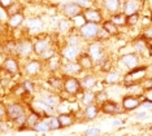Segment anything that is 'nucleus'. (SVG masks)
Segmentation results:
<instances>
[{
  "label": "nucleus",
  "instance_id": "1",
  "mask_svg": "<svg viewBox=\"0 0 152 136\" xmlns=\"http://www.w3.org/2000/svg\"><path fill=\"white\" fill-rule=\"evenodd\" d=\"M44 62L38 57H31L27 60L21 61V73L23 78H30V79H35L39 75H42V73L44 71Z\"/></svg>",
  "mask_w": 152,
  "mask_h": 136
},
{
  "label": "nucleus",
  "instance_id": "2",
  "mask_svg": "<svg viewBox=\"0 0 152 136\" xmlns=\"http://www.w3.org/2000/svg\"><path fill=\"white\" fill-rule=\"evenodd\" d=\"M148 76V65H139L137 68L127 70L124 73L122 78V87L125 88L127 86L131 84H139Z\"/></svg>",
  "mask_w": 152,
  "mask_h": 136
},
{
  "label": "nucleus",
  "instance_id": "3",
  "mask_svg": "<svg viewBox=\"0 0 152 136\" xmlns=\"http://www.w3.org/2000/svg\"><path fill=\"white\" fill-rule=\"evenodd\" d=\"M16 57L21 61L27 60V58L34 57V44L33 36L25 34L23 36H20L16 39Z\"/></svg>",
  "mask_w": 152,
  "mask_h": 136
},
{
  "label": "nucleus",
  "instance_id": "4",
  "mask_svg": "<svg viewBox=\"0 0 152 136\" xmlns=\"http://www.w3.org/2000/svg\"><path fill=\"white\" fill-rule=\"evenodd\" d=\"M33 44H34V56L38 58L46 51H48L50 48L56 45L55 44L53 35L52 34H48V33H42V34H39V35L33 36Z\"/></svg>",
  "mask_w": 152,
  "mask_h": 136
},
{
  "label": "nucleus",
  "instance_id": "5",
  "mask_svg": "<svg viewBox=\"0 0 152 136\" xmlns=\"http://www.w3.org/2000/svg\"><path fill=\"white\" fill-rule=\"evenodd\" d=\"M139 65H142V56H139L133 51L122 53L116 61V68L122 73L131 70V69L137 68V66H139Z\"/></svg>",
  "mask_w": 152,
  "mask_h": 136
},
{
  "label": "nucleus",
  "instance_id": "6",
  "mask_svg": "<svg viewBox=\"0 0 152 136\" xmlns=\"http://www.w3.org/2000/svg\"><path fill=\"white\" fill-rule=\"evenodd\" d=\"M29 103H25L22 100H16V101H9V103L5 104V119L8 121H16L17 118L26 116L27 110H29V106H27Z\"/></svg>",
  "mask_w": 152,
  "mask_h": 136
},
{
  "label": "nucleus",
  "instance_id": "7",
  "mask_svg": "<svg viewBox=\"0 0 152 136\" xmlns=\"http://www.w3.org/2000/svg\"><path fill=\"white\" fill-rule=\"evenodd\" d=\"M85 51L90 55V57L94 60V62L96 65H99L104 58H107L109 56L108 51H107L105 43H102V41H98V40L87 43L85 47Z\"/></svg>",
  "mask_w": 152,
  "mask_h": 136
},
{
  "label": "nucleus",
  "instance_id": "8",
  "mask_svg": "<svg viewBox=\"0 0 152 136\" xmlns=\"http://www.w3.org/2000/svg\"><path fill=\"white\" fill-rule=\"evenodd\" d=\"M33 99L40 101V103L46 104L47 106H51V108H57V106L61 104L60 93L53 92V91H51L50 88L39 89V91H38V92L35 93V96H34Z\"/></svg>",
  "mask_w": 152,
  "mask_h": 136
},
{
  "label": "nucleus",
  "instance_id": "9",
  "mask_svg": "<svg viewBox=\"0 0 152 136\" xmlns=\"http://www.w3.org/2000/svg\"><path fill=\"white\" fill-rule=\"evenodd\" d=\"M0 69L5 71L7 74L12 78H16L17 75H22L21 73V60L17 57H12V56H4L0 65Z\"/></svg>",
  "mask_w": 152,
  "mask_h": 136
},
{
  "label": "nucleus",
  "instance_id": "10",
  "mask_svg": "<svg viewBox=\"0 0 152 136\" xmlns=\"http://www.w3.org/2000/svg\"><path fill=\"white\" fill-rule=\"evenodd\" d=\"M44 21L42 17L35 16V17H27L25 21V25H23V31L25 34L30 36H35L39 35V34L44 33Z\"/></svg>",
  "mask_w": 152,
  "mask_h": 136
},
{
  "label": "nucleus",
  "instance_id": "11",
  "mask_svg": "<svg viewBox=\"0 0 152 136\" xmlns=\"http://www.w3.org/2000/svg\"><path fill=\"white\" fill-rule=\"evenodd\" d=\"M100 26L99 23H92V22H85L82 26L78 27V34L81 35L82 40L85 41L86 44L90 43V41H94L96 40L98 38V34H99V30H100Z\"/></svg>",
  "mask_w": 152,
  "mask_h": 136
},
{
  "label": "nucleus",
  "instance_id": "12",
  "mask_svg": "<svg viewBox=\"0 0 152 136\" xmlns=\"http://www.w3.org/2000/svg\"><path fill=\"white\" fill-rule=\"evenodd\" d=\"M83 51L85 47H75V45L64 44L58 51V55L61 56L64 62H72V61H77Z\"/></svg>",
  "mask_w": 152,
  "mask_h": 136
},
{
  "label": "nucleus",
  "instance_id": "13",
  "mask_svg": "<svg viewBox=\"0 0 152 136\" xmlns=\"http://www.w3.org/2000/svg\"><path fill=\"white\" fill-rule=\"evenodd\" d=\"M143 96L144 95H130V93L124 95L122 99H121V103H120L121 106H122V110L126 111V113L137 110L138 108H140V105H142Z\"/></svg>",
  "mask_w": 152,
  "mask_h": 136
},
{
  "label": "nucleus",
  "instance_id": "14",
  "mask_svg": "<svg viewBox=\"0 0 152 136\" xmlns=\"http://www.w3.org/2000/svg\"><path fill=\"white\" fill-rule=\"evenodd\" d=\"M60 13L63 15L65 18H69V20H74L75 17L81 16L83 13V9L81 7H78L75 3H73L72 0H66V1L61 3L60 5Z\"/></svg>",
  "mask_w": 152,
  "mask_h": 136
},
{
  "label": "nucleus",
  "instance_id": "15",
  "mask_svg": "<svg viewBox=\"0 0 152 136\" xmlns=\"http://www.w3.org/2000/svg\"><path fill=\"white\" fill-rule=\"evenodd\" d=\"M81 81V86L83 91H95L96 86L100 82V74L96 71H90V73H83L79 76Z\"/></svg>",
  "mask_w": 152,
  "mask_h": 136
},
{
  "label": "nucleus",
  "instance_id": "16",
  "mask_svg": "<svg viewBox=\"0 0 152 136\" xmlns=\"http://www.w3.org/2000/svg\"><path fill=\"white\" fill-rule=\"evenodd\" d=\"M83 18L86 22H92V23H102L103 21L105 20V16H104V12L100 7H91V8H87V9H83V13H82Z\"/></svg>",
  "mask_w": 152,
  "mask_h": 136
},
{
  "label": "nucleus",
  "instance_id": "17",
  "mask_svg": "<svg viewBox=\"0 0 152 136\" xmlns=\"http://www.w3.org/2000/svg\"><path fill=\"white\" fill-rule=\"evenodd\" d=\"M100 113L105 114V116H118L122 113V106L120 103H117L115 100H107L103 104H100Z\"/></svg>",
  "mask_w": 152,
  "mask_h": 136
},
{
  "label": "nucleus",
  "instance_id": "18",
  "mask_svg": "<svg viewBox=\"0 0 152 136\" xmlns=\"http://www.w3.org/2000/svg\"><path fill=\"white\" fill-rule=\"evenodd\" d=\"M60 74L63 76H81L83 74L81 65L78 61H72V62H63Z\"/></svg>",
  "mask_w": 152,
  "mask_h": 136
},
{
  "label": "nucleus",
  "instance_id": "19",
  "mask_svg": "<svg viewBox=\"0 0 152 136\" xmlns=\"http://www.w3.org/2000/svg\"><path fill=\"white\" fill-rule=\"evenodd\" d=\"M122 78H124V73L121 70H118L117 68H115L103 75L102 82L107 86H117V84H121V83H122Z\"/></svg>",
  "mask_w": 152,
  "mask_h": 136
},
{
  "label": "nucleus",
  "instance_id": "20",
  "mask_svg": "<svg viewBox=\"0 0 152 136\" xmlns=\"http://www.w3.org/2000/svg\"><path fill=\"white\" fill-rule=\"evenodd\" d=\"M143 1L142 0H122V8L121 12H124L126 16H131L134 13H140L143 8Z\"/></svg>",
  "mask_w": 152,
  "mask_h": 136
},
{
  "label": "nucleus",
  "instance_id": "21",
  "mask_svg": "<svg viewBox=\"0 0 152 136\" xmlns=\"http://www.w3.org/2000/svg\"><path fill=\"white\" fill-rule=\"evenodd\" d=\"M100 8L103 9L104 15L107 13L108 16L115 15V13L121 12L122 8V0H102Z\"/></svg>",
  "mask_w": 152,
  "mask_h": 136
},
{
  "label": "nucleus",
  "instance_id": "22",
  "mask_svg": "<svg viewBox=\"0 0 152 136\" xmlns=\"http://www.w3.org/2000/svg\"><path fill=\"white\" fill-rule=\"evenodd\" d=\"M48 88L53 92L61 93L64 89V76L61 74H50L48 78L46 79Z\"/></svg>",
  "mask_w": 152,
  "mask_h": 136
},
{
  "label": "nucleus",
  "instance_id": "23",
  "mask_svg": "<svg viewBox=\"0 0 152 136\" xmlns=\"http://www.w3.org/2000/svg\"><path fill=\"white\" fill-rule=\"evenodd\" d=\"M25 21H26V16H25V12H21V13H16V15H12L8 17V21H7V27L9 30L15 31V30H18L25 25Z\"/></svg>",
  "mask_w": 152,
  "mask_h": 136
},
{
  "label": "nucleus",
  "instance_id": "24",
  "mask_svg": "<svg viewBox=\"0 0 152 136\" xmlns=\"http://www.w3.org/2000/svg\"><path fill=\"white\" fill-rule=\"evenodd\" d=\"M131 48H133V52H135V53H138L139 56H142L143 57L144 55H147V51H148V45H150V43L143 39L140 35L135 36L133 40H131Z\"/></svg>",
  "mask_w": 152,
  "mask_h": 136
},
{
  "label": "nucleus",
  "instance_id": "25",
  "mask_svg": "<svg viewBox=\"0 0 152 136\" xmlns=\"http://www.w3.org/2000/svg\"><path fill=\"white\" fill-rule=\"evenodd\" d=\"M56 30H57V34L66 36L68 34L73 33V31H75L77 29H75V26H74L73 20H69V18L63 17V18L58 20V22L56 25Z\"/></svg>",
  "mask_w": 152,
  "mask_h": 136
},
{
  "label": "nucleus",
  "instance_id": "26",
  "mask_svg": "<svg viewBox=\"0 0 152 136\" xmlns=\"http://www.w3.org/2000/svg\"><path fill=\"white\" fill-rule=\"evenodd\" d=\"M79 65H81L82 70H83V73H90V71H95L96 69V64L94 62V60H92L91 57H90V55L87 53L86 51H83L81 53V56L78 57Z\"/></svg>",
  "mask_w": 152,
  "mask_h": 136
},
{
  "label": "nucleus",
  "instance_id": "27",
  "mask_svg": "<svg viewBox=\"0 0 152 136\" xmlns=\"http://www.w3.org/2000/svg\"><path fill=\"white\" fill-rule=\"evenodd\" d=\"M77 101L81 106H88L92 104H96V99H95V91H82L81 93L77 96Z\"/></svg>",
  "mask_w": 152,
  "mask_h": 136
},
{
  "label": "nucleus",
  "instance_id": "28",
  "mask_svg": "<svg viewBox=\"0 0 152 136\" xmlns=\"http://www.w3.org/2000/svg\"><path fill=\"white\" fill-rule=\"evenodd\" d=\"M57 118H58V122H60V126L61 128H68L70 126H73L77 121L75 118V114L74 111H66V113H58L57 114Z\"/></svg>",
  "mask_w": 152,
  "mask_h": 136
},
{
  "label": "nucleus",
  "instance_id": "29",
  "mask_svg": "<svg viewBox=\"0 0 152 136\" xmlns=\"http://www.w3.org/2000/svg\"><path fill=\"white\" fill-rule=\"evenodd\" d=\"M115 65H116V61L113 60V58H110V56H108V57L104 58L99 65H96L95 71L100 75H104L105 73H108V71L112 70V69H115L116 68Z\"/></svg>",
  "mask_w": 152,
  "mask_h": 136
},
{
  "label": "nucleus",
  "instance_id": "30",
  "mask_svg": "<svg viewBox=\"0 0 152 136\" xmlns=\"http://www.w3.org/2000/svg\"><path fill=\"white\" fill-rule=\"evenodd\" d=\"M16 39H3V48H1V55L3 56H12L16 57Z\"/></svg>",
  "mask_w": 152,
  "mask_h": 136
},
{
  "label": "nucleus",
  "instance_id": "31",
  "mask_svg": "<svg viewBox=\"0 0 152 136\" xmlns=\"http://www.w3.org/2000/svg\"><path fill=\"white\" fill-rule=\"evenodd\" d=\"M100 114V106L99 104H92V105H88L83 108V117L86 122L94 121L98 118V116Z\"/></svg>",
  "mask_w": 152,
  "mask_h": 136
},
{
  "label": "nucleus",
  "instance_id": "32",
  "mask_svg": "<svg viewBox=\"0 0 152 136\" xmlns=\"http://www.w3.org/2000/svg\"><path fill=\"white\" fill-rule=\"evenodd\" d=\"M64 44L75 45V47H86V43L82 40V38L78 34L77 30L73 31V33H70V34H68V35L65 36V43Z\"/></svg>",
  "mask_w": 152,
  "mask_h": 136
},
{
  "label": "nucleus",
  "instance_id": "33",
  "mask_svg": "<svg viewBox=\"0 0 152 136\" xmlns=\"http://www.w3.org/2000/svg\"><path fill=\"white\" fill-rule=\"evenodd\" d=\"M100 26H102L110 36H120L121 35V29L118 26H116L109 18H105L102 23H100Z\"/></svg>",
  "mask_w": 152,
  "mask_h": 136
},
{
  "label": "nucleus",
  "instance_id": "34",
  "mask_svg": "<svg viewBox=\"0 0 152 136\" xmlns=\"http://www.w3.org/2000/svg\"><path fill=\"white\" fill-rule=\"evenodd\" d=\"M40 119H43L42 116H40L38 111L31 109V108H29V111H27V119H26V124H27V127H29V130H31V128L35 126Z\"/></svg>",
  "mask_w": 152,
  "mask_h": 136
},
{
  "label": "nucleus",
  "instance_id": "35",
  "mask_svg": "<svg viewBox=\"0 0 152 136\" xmlns=\"http://www.w3.org/2000/svg\"><path fill=\"white\" fill-rule=\"evenodd\" d=\"M108 18L112 21L116 26H118L120 29L121 27H126V25H127V16L124 12H118V13H115V15H110V16H108Z\"/></svg>",
  "mask_w": 152,
  "mask_h": 136
},
{
  "label": "nucleus",
  "instance_id": "36",
  "mask_svg": "<svg viewBox=\"0 0 152 136\" xmlns=\"http://www.w3.org/2000/svg\"><path fill=\"white\" fill-rule=\"evenodd\" d=\"M22 84L23 87H25V91H26V93L29 95L30 97H34L35 96V93L38 92V89L37 88V83L34 79H30V78H23V81H22Z\"/></svg>",
  "mask_w": 152,
  "mask_h": 136
},
{
  "label": "nucleus",
  "instance_id": "37",
  "mask_svg": "<svg viewBox=\"0 0 152 136\" xmlns=\"http://www.w3.org/2000/svg\"><path fill=\"white\" fill-rule=\"evenodd\" d=\"M31 131L38 132V134H47V132L51 131V128H50V124H48L47 119H40L35 126L31 128Z\"/></svg>",
  "mask_w": 152,
  "mask_h": 136
},
{
  "label": "nucleus",
  "instance_id": "38",
  "mask_svg": "<svg viewBox=\"0 0 152 136\" xmlns=\"http://www.w3.org/2000/svg\"><path fill=\"white\" fill-rule=\"evenodd\" d=\"M9 16L12 15H16V13H21V12H25V4H23L22 0H18L17 3H15L13 5H11L8 9H7Z\"/></svg>",
  "mask_w": 152,
  "mask_h": 136
},
{
  "label": "nucleus",
  "instance_id": "39",
  "mask_svg": "<svg viewBox=\"0 0 152 136\" xmlns=\"http://www.w3.org/2000/svg\"><path fill=\"white\" fill-rule=\"evenodd\" d=\"M95 99H96V104H103L104 101L109 100V93L105 88H102V89H96L95 91Z\"/></svg>",
  "mask_w": 152,
  "mask_h": 136
},
{
  "label": "nucleus",
  "instance_id": "40",
  "mask_svg": "<svg viewBox=\"0 0 152 136\" xmlns=\"http://www.w3.org/2000/svg\"><path fill=\"white\" fill-rule=\"evenodd\" d=\"M140 13H134L131 16H127V25L126 27L129 29H133V27H137L140 23Z\"/></svg>",
  "mask_w": 152,
  "mask_h": 136
},
{
  "label": "nucleus",
  "instance_id": "41",
  "mask_svg": "<svg viewBox=\"0 0 152 136\" xmlns=\"http://www.w3.org/2000/svg\"><path fill=\"white\" fill-rule=\"evenodd\" d=\"M48 124H50V128L51 131H57V130H61V126H60V122H58V118L57 116H55V114H52V116H50L48 118H46Z\"/></svg>",
  "mask_w": 152,
  "mask_h": 136
},
{
  "label": "nucleus",
  "instance_id": "42",
  "mask_svg": "<svg viewBox=\"0 0 152 136\" xmlns=\"http://www.w3.org/2000/svg\"><path fill=\"white\" fill-rule=\"evenodd\" d=\"M139 35L143 38V39H146L148 43H152V25L147 26V27H143V29L140 30Z\"/></svg>",
  "mask_w": 152,
  "mask_h": 136
},
{
  "label": "nucleus",
  "instance_id": "43",
  "mask_svg": "<svg viewBox=\"0 0 152 136\" xmlns=\"http://www.w3.org/2000/svg\"><path fill=\"white\" fill-rule=\"evenodd\" d=\"M110 36L107 31L103 29V27H100V30H99V34H98V38H96V40L98 41H102V43H107V41H109L110 40Z\"/></svg>",
  "mask_w": 152,
  "mask_h": 136
},
{
  "label": "nucleus",
  "instance_id": "44",
  "mask_svg": "<svg viewBox=\"0 0 152 136\" xmlns=\"http://www.w3.org/2000/svg\"><path fill=\"white\" fill-rule=\"evenodd\" d=\"M142 88H143V92L144 93H148L152 91V75H148L143 82H142Z\"/></svg>",
  "mask_w": 152,
  "mask_h": 136
},
{
  "label": "nucleus",
  "instance_id": "45",
  "mask_svg": "<svg viewBox=\"0 0 152 136\" xmlns=\"http://www.w3.org/2000/svg\"><path fill=\"white\" fill-rule=\"evenodd\" d=\"M102 135V130L99 127H90L87 130L83 131L82 136H100Z\"/></svg>",
  "mask_w": 152,
  "mask_h": 136
},
{
  "label": "nucleus",
  "instance_id": "46",
  "mask_svg": "<svg viewBox=\"0 0 152 136\" xmlns=\"http://www.w3.org/2000/svg\"><path fill=\"white\" fill-rule=\"evenodd\" d=\"M73 3H75L78 7H81L82 9H87V8H91L94 7V3L92 0H72Z\"/></svg>",
  "mask_w": 152,
  "mask_h": 136
},
{
  "label": "nucleus",
  "instance_id": "47",
  "mask_svg": "<svg viewBox=\"0 0 152 136\" xmlns=\"http://www.w3.org/2000/svg\"><path fill=\"white\" fill-rule=\"evenodd\" d=\"M8 17H9V15H8V12H7V9L3 8V7L0 5V21H1V22H4V23H7Z\"/></svg>",
  "mask_w": 152,
  "mask_h": 136
},
{
  "label": "nucleus",
  "instance_id": "48",
  "mask_svg": "<svg viewBox=\"0 0 152 136\" xmlns=\"http://www.w3.org/2000/svg\"><path fill=\"white\" fill-rule=\"evenodd\" d=\"M18 0H0V5L3 7V8H5V9H8L11 5H13L15 3H17Z\"/></svg>",
  "mask_w": 152,
  "mask_h": 136
},
{
  "label": "nucleus",
  "instance_id": "49",
  "mask_svg": "<svg viewBox=\"0 0 152 136\" xmlns=\"http://www.w3.org/2000/svg\"><path fill=\"white\" fill-rule=\"evenodd\" d=\"M5 119V103L0 100V121Z\"/></svg>",
  "mask_w": 152,
  "mask_h": 136
},
{
  "label": "nucleus",
  "instance_id": "50",
  "mask_svg": "<svg viewBox=\"0 0 152 136\" xmlns=\"http://www.w3.org/2000/svg\"><path fill=\"white\" fill-rule=\"evenodd\" d=\"M148 116V113H147V110H142V111H138V113L134 114V117H135V119L138 121H140V119H144Z\"/></svg>",
  "mask_w": 152,
  "mask_h": 136
},
{
  "label": "nucleus",
  "instance_id": "51",
  "mask_svg": "<svg viewBox=\"0 0 152 136\" xmlns=\"http://www.w3.org/2000/svg\"><path fill=\"white\" fill-rule=\"evenodd\" d=\"M8 30H9V29H8V27H7L5 23L0 21V39H3V36L5 35V34H7V31H8Z\"/></svg>",
  "mask_w": 152,
  "mask_h": 136
},
{
  "label": "nucleus",
  "instance_id": "52",
  "mask_svg": "<svg viewBox=\"0 0 152 136\" xmlns=\"http://www.w3.org/2000/svg\"><path fill=\"white\" fill-rule=\"evenodd\" d=\"M125 123V121H122V119H115V121H112V126L113 127H118L121 126V124H124Z\"/></svg>",
  "mask_w": 152,
  "mask_h": 136
},
{
  "label": "nucleus",
  "instance_id": "53",
  "mask_svg": "<svg viewBox=\"0 0 152 136\" xmlns=\"http://www.w3.org/2000/svg\"><path fill=\"white\" fill-rule=\"evenodd\" d=\"M147 56L148 57L152 58V43H150V45H148V51H147Z\"/></svg>",
  "mask_w": 152,
  "mask_h": 136
},
{
  "label": "nucleus",
  "instance_id": "54",
  "mask_svg": "<svg viewBox=\"0 0 152 136\" xmlns=\"http://www.w3.org/2000/svg\"><path fill=\"white\" fill-rule=\"evenodd\" d=\"M148 75H152V62L148 65Z\"/></svg>",
  "mask_w": 152,
  "mask_h": 136
},
{
  "label": "nucleus",
  "instance_id": "55",
  "mask_svg": "<svg viewBox=\"0 0 152 136\" xmlns=\"http://www.w3.org/2000/svg\"><path fill=\"white\" fill-rule=\"evenodd\" d=\"M146 96L148 97V100H150L151 103H152V91H151V92H148V95H146Z\"/></svg>",
  "mask_w": 152,
  "mask_h": 136
},
{
  "label": "nucleus",
  "instance_id": "56",
  "mask_svg": "<svg viewBox=\"0 0 152 136\" xmlns=\"http://www.w3.org/2000/svg\"><path fill=\"white\" fill-rule=\"evenodd\" d=\"M1 48H3V39H0V55H1Z\"/></svg>",
  "mask_w": 152,
  "mask_h": 136
},
{
  "label": "nucleus",
  "instance_id": "57",
  "mask_svg": "<svg viewBox=\"0 0 152 136\" xmlns=\"http://www.w3.org/2000/svg\"><path fill=\"white\" fill-rule=\"evenodd\" d=\"M22 1H27V3H35L38 0H22Z\"/></svg>",
  "mask_w": 152,
  "mask_h": 136
},
{
  "label": "nucleus",
  "instance_id": "58",
  "mask_svg": "<svg viewBox=\"0 0 152 136\" xmlns=\"http://www.w3.org/2000/svg\"><path fill=\"white\" fill-rule=\"evenodd\" d=\"M0 132H1V128H0Z\"/></svg>",
  "mask_w": 152,
  "mask_h": 136
},
{
  "label": "nucleus",
  "instance_id": "59",
  "mask_svg": "<svg viewBox=\"0 0 152 136\" xmlns=\"http://www.w3.org/2000/svg\"><path fill=\"white\" fill-rule=\"evenodd\" d=\"M0 65H1V61H0Z\"/></svg>",
  "mask_w": 152,
  "mask_h": 136
}]
</instances>
